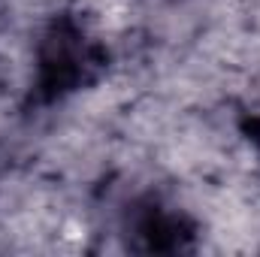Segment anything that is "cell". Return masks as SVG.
Instances as JSON below:
<instances>
[{
    "label": "cell",
    "mask_w": 260,
    "mask_h": 257,
    "mask_svg": "<svg viewBox=\"0 0 260 257\" xmlns=\"http://www.w3.org/2000/svg\"><path fill=\"white\" fill-rule=\"evenodd\" d=\"M103 67H106L103 46L88 34L82 21H76L73 15H61L43 30L37 43L34 88L40 100L52 103L91 85Z\"/></svg>",
    "instance_id": "cell-1"
},
{
    "label": "cell",
    "mask_w": 260,
    "mask_h": 257,
    "mask_svg": "<svg viewBox=\"0 0 260 257\" xmlns=\"http://www.w3.org/2000/svg\"><path fill=\"white\" fill-rule=\"evenodd\" d=\"M130 245L148 254H179L194 242V224L160 200H145L130 209Z\"/></svg>",
    "instance_id": "cell-2"
}]
</instances>
